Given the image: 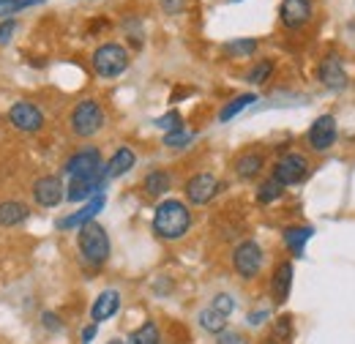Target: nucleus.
<instances>
[{
  "label": "nucleus",
  "mask_w": 355,
  "mask_h": 344,
  "mask_svg": "<svg viewBox=\"0 0 355 344\" xmlns=\"http://www.w3.org/2000/svg\"><path fill=\"white\" fill-rule=\"evenodd\" d=\"M98 170H104V164H101V150L96 145H85V148L74 150L63 164V172L69 178H83V175H93Z\"/></svg>",
  "instance_id": "nucleus-11"
},
{
  "label": "nucleus",
  "mask_w": 355,
  "mask_h": 344,
  "mask_svg": "<svg viewBox=\"0 0 355 344\" xmlns=\"http://www.w3.org/2000/svg\"><path fill=\"white\" fill-rule=\"evenodd\" d=\"M96 334H98V325L96 322H88L85 328H83V334H80V339H83V344H90L93 339H96Z\"/></svg>",
  "instance_id": "nucleus-39"
},
{
  "label": "nucleus",
  "mask_w": 355,
  "mask_h": 344,
  "mask_svg": "<svg viewBox=\"0 0 355 344\" xmlns=\"http://www.w3.org/2000/svg\"><path fill=\"white\" fill-rule=\"evenodd\" d=\"M257 46H260L257 39H232V42L224 44V52L230 58H249V55L257 52Z\"/></svg>",
  "instance_id": "nucleus-30"
},
{
  "label": "nucleus",
  "mask_w": 355,
  "mask_h": 344,
  "mask_svg": "<svg viewBox=\"0 0 355 344\" xmlns=\"http://www.w3.org/2000/svg\"><path fill=\"white\" fill-rule=\"evenodd\" d=\"M232 170L241 180H257L266 170V156L260 150H243L238 153V159L232 162Z\"/></svg>",
  "instance_id": "nucleus-18"
},
{
  "label": "nucleus",
  "mask_w": 355,
  "mask_h": 344,
  "mask_svg": "<svg viewBox=\"0 0 355 344\" xmlns=\"http://www.w3.org/2000/svg\"><path fill=\"white\" fill-rule=\"evenodd\" d=\"M31 218V205L19 200H0V230H14Z\"/></svg>",
  "instance_id": "nucleus-19"
},
{
  "label": "nucleus",
  "mask_w": 355,
  "mask_h": 344,
  "mask_svg": "<svg viewBox=\"0 0 355 344\" xmlns=\"http://www.w3.org/2000/svg\"><path fill=\"white\" fill-rule=\"evenodd\" d=\"M14 31H17V19H3L0 22V46H6V44L11 42Z\"/></svg>",
  "instance_id": "nucleus-37"
},
{
  "label": "nucleus",
  "mask_w": 355,
  "mask_h": 344,
  "mask_svg": "<svg viewBox=\"0 0 355 344\" xmlns=\"http://www.w3.org/2000/svg\"><path fill=\"white\" fill-rule=\"evenodd\" d=\"M311 235H314L311 227H287V230L282 232V243H284V249L290 252V257H304Z\"/></svg>",
  "instance_id": "nucleus-22"
},
{
  "label": "nucleus",
  "mask_w": 355,
  "mask_h": 344,
  "mask_svg": "<svg viewBox=\"0 0 355 344\" xmlns=\"http://www.w3.org/2000/svg\"><path fill=\"white\" fill-rule=\"evenodd\" d=\"M232 270L243 279V282H254L260 273H263V265H266V252L263 246L254 241V238H246L241 241L235 249H232Z\"/></svg>",
  "instance_id": "nucleus-5"
},
{
  "label": "nucleus",
  "mask_w": 355,
  "mask_h": 344,
  "mask_svg": "<svg viewBox=\"0 0 355 344\" xmlns=\"http://www.w3.org/2000/svg\"><path fill=\"white\" fill-rule=\"evenodd\" d=\"M31 194L39 208H58L66 200V186H63L60 175H42L33 180Z\"/></svg>",
  "instance_id": "nucleus-9"
},
{
  "label": "nucleus",
  "mask_w": 355,
  "mask_h": 344,
  "mask_svg": "<svg viewBox=\"0 0 355 344\" xmlns=\"http://www.w3.org/2000/svg\"><path fill=\"white\" fill-rule=\"evenodd\" d=\"M235 306H238V303H235V298H232L230 293H216L214 301H211V309L219 311V314H224L227 320H230V314L235 311Z\"/></svg>",
  "instance_id": "nucleus-32"
},
{
  "label": "nucleus",
  "mask_w": 355,
  "mask_h": 344,
  "mask_svg": "<svg viewBox=\"0 0 355 344\" xmlns=\"http://www.w3.org/2000/svg\"><path fill=\"white\" fill-rule=\"evenodd\" d=\"M314 17V6L311 0H282V8H279V19L287 31H301L306 28Z\"/></svg>",
  "instance_id": "nucleus-14"
},
{
  "label": "nucleus",
  "mask_w": 355,
  "mask_h": 344,
  "mask_svg": "<svg viewBox=\"0 0 355 344\" xmlns=\"http://www.w3.org/2000/svg\"><path fill=\"white\" fill-rule=\"evenodd\" d=\"M126 344H162V331L153 320H145L139 328H134L129 334Z\"/></svg>",
  "instance_id": "nucleus-25"
},
{
  "label": "nucleus",
  "mask_w": 355,
  "mask_h": 344,
  "mask_svg": "<svg viewBox=\"0 0 355 344\" xmlns=\"http://www.w3.org/2000/svg\"><path fill=\"white\" fill-rule=\"evenodd\" d=\"M282 194H284V186H282L279 180H273V178H266V180L257 186V203H260V205H270V203L282 200Z\"/></svg>",
  "instance_id": "nucleus-29"
},
{
  "label": "nucleus",
  "mask_w": 355,
  "mask_h": 344,
  "mask_svg": "<svg viewBox=\"0 0 355 344\" xmlns=\"http://www.w3.org/2000/svg\"><path fill=\"white\" fill-rule=\"evenodd\" d=\"M197 325H200L205 334H211V336H219V334H224V331L230 328L227 317L219 314V311H214L211 306H208V309H202V311L197 314Z\"/></svg>",
  "instance_id": "nucleus-23"
},
{
  "label": "nucleus",
  "mask_w": 355,
  "mask_h": 344,
  "mask_svg": "<svg viewBox=\"0 0 355 344\" xmlns=\"http://www.w3.org/2000/svg\"><path fill=\"white\" fill-rule=\"evenodd\" d=\"M222 183L214 172H197L186 180L183 194H186V205H208L216 194H219Z\"/></svg>",
  "instance_id": "nucleus-8"
},
{
  "label": "nucleus",
  "mask_w": 355,
  "mask_h": 344,
  "mask_svg": "<svg viewBox=\"0 0 355 344\" xmlns=\"http://www.w3.org/2000/svg\"><path fill=\"white\" fill-rule=\"evenodd\" d=\"M268 320H270V309H257V311H249V317H246L249 328H260V325H266Z\"/></svg>",
  "instance_id": "nucleus-36"
},
{
  "label": "nucleus",
  "mask_w": 355,
  "mask_h": 344,
  "mask_svg": "<svg viewBox=\"0 0 355 344\" xmlns=\"http://www.w3.org/2000/svg\"><path fill=\"white\" fill-rule=\"evenodd\" d=\"M257 101V93H241V96H235V98H230L227 104H224L222 110H219V123H227V121H232L235 115H241L249 104H254Z\"/></svg>",
  "instance_id": "nucleus-24"
},
{
  "label": "nucleus",
  "mask_w": 355,
  "mask_h": 344,
  "mask_svg": "<svg viewBox=\"0 0 355 344\" xmlns=\"http://www.w3.org/2000/svg\"><path fill=\"white\" fill-rule=\"evenodd\" d=\"M110 344H126V342H121V339H112Z\"/></svg>",
  "instance_id": "nucleus-41"
},
{
  "label": "nucleus",
  "mask_w": 355,
  "mask_h": 344,
  "mask_svg": "<svg viewBox=\"0 0 355 344\" xmlns=\"http://www.w3.org/2000/svg\"><path fill=\"white\" fill-rule=\"evenodd\" d=\"M180 126H183V121H180V112H178V110H170L167 115L156 118V129H162L164 134L173 129H180Z\"/></svg>",
  "instance_id": "nucleus-33"
},
{
  "label": "nucleus",
  "mask_w": 355,
  "mask_h": 344,
  "mask_svg": "<svg viewBox=\"0 0 355 344\" xmlns=\"http://www.w3.org/2000/svg\"><path fill=\"white\" fill-rule=\"evenodd\" d=\"M121 311V293L118 290H104L90 303V322H107Z\"/></svg>",
  "instance_id": "nucleus-16"
},
{
  "label": "nucleus",
  "mask_w": 355,
  "mask_h": 344,
  "mask_svg": "<svg viewBox=\"0 0 355 344\" xmlns=\"http://www.w3.org/2000/svg\"><path fill=\"white\" fill-rule=\"evenodd\" d=\"M42 328L49 331V334H60L66 325H63V317H60L58 311H44V314H42Z\"/></svg>",
  "instance_id": "nucleus-34"
},
{
  "label": "nucleus",
  "mask_w": 355,
  "mask_h": 344,
  "mask_svg": "<svg viewBox=\"0 0 355 344\" xmlns=\"http://www.w3.org/2000/svg\"><path fill=\"white\" fill-rule=\"evenodd\" d=\"M159 3H162L164 14H170V17H178L186 11V0H159Z\"/></svg>",
  "instance_id": "nucleus-38"
},
{
  "label": "nucleus",
  "mask_w": 355,
  "mask_h": 344,
  "mask_svg": "<svg viewBox=\"0 0 355 344\" xmlns=\"http://www.w3.org/2000/svg\"><path fill=\"white\" fill-rule=\"evenodd\" d=\"M142 189H145V194H148V197L162 200V197H164V194L173 189V175H170V170L153 167V170L142 178Z\"/></svg>",
  "instance_id": "nucleus-20"
},
{
  "label": "nucleus",
  "mask_w": 355,
  "mask_h": 344,
  "mask_svg": "<svg viewBox=\"0 0 355 344\" xmlns=\"http://www.w3.org/2000/svg\"><path fill=\"white\" fill-rule=\"evenodd\" d=\"M293 279H295L293 259H282V262H276V268H273V273H270V298H273L276 306L287 303L290 290H293Z\"/></svg>",
  "instance_id": "nucleus-15"
},
{
  "label": "nucleus",
  "mask_w": 355,
  "mask_h": 344,
  "mask_svg": "<svg viewBox=\"0 0 355 344\" xmlns=\"http://www.w3.org/2000/svg\"><path fill=\"white\" fill-rule=\"evenodd\" d=\"M107 123V112L98 98H80L69 112V131L77 139H90Z\"/></svg>",
  "instance_id": "nucleus-3"
},
{
  "label": "nucleus",
  "mask_w": 355,
  "mask_h": 344,
  "mask_svg": "<svg viewBox=\"0 0 355 344\" xmlns=\"http://www.w3.org/2000/svg\"><path fill=\"white\" fill-rule=\"evenodd\" d=\"M104 183H107V172L104 170L93 172V175H83V178H71L69 186H66V200L69 203H85V200L104 191Z\"/></svg>",
  "instance_id": "nucleus-12"
},
{
  "label": "nucleus",
  "mask_w": 355,
  "mask_h": 344,
  "mask_svg": "<svg viewBox=\"0 0 355 344\" xmlns=\"http://www.w3.org/2000/svg\"><path fill=\"white\" fill-rule=\"evenodd\" d=\"M8 123L19 134H42L46 126V118L39 104H33L28 98H19L8 107Z\"/></svg>",
  "instance_id": "nucleus-7"
},
{
  "label": "nucleus",
  "mask_w": 355,
  "mask_h": 344,
  "mask_svg": "<svg viewBox=\"0 0 355 344\" xmlns=\"http://www.w3.org/2000/svg\"><path fill=\"white\" fill-rule=\"evenodd\" d=\"M150 230L159 241H167V243H175L180 241L189 230H191V208L183 203V200H162L153 211V221H150Z\"/></svg>",
  "instance_id": "nucleus-1"
},
{
  "label": "nucleus",
  "mask_w": 355,
  "mask_h": 344,
  "mask_svg": "<svg viewBox=\"0 0 355 344\" xmlns=\"http://www.w3.org/2000/svg\"><path fill=\"white\" fill-rule=\"evenodd\" d=\"M273 69H276V63H273L270 58L257 60V63L246 71V83H249V85H266L268 80H270V74H273Z\"/></svg>",
  "instance_id": "nucleus-27"
},
{
  "label": "nucleus",
  "mask_w": 355,
  "mask_h": 344,
  "mask_svg": "<svg viewBox=\"0 0 355 344\" xmlns=\"http://www.w3.org/2000/svg\"><path fill=\"white\" fill-rule=\"evenodd\" d=\"M194 131L186 129V126H180V129H173L167 131L164 137H162V142H164V148H173V150H183V148H189L191 142H194Z\"/></svg>",
  "instance_id": "nucleus-28"
},
{
  "label": "nucleus",
  "mask_w": 355,
  "mask_h": 344,
  "mask_svg": "<svg viewBox=\"0 0 355 344\" xmlns=\"http://www.w3.org/2000/svg\"><path fill=\"white\" fill-rule=\"evenodd\" d=\"M77 249H80V259L93 270L104 268L110 255H112L110 235L98 221H88L85 227L77 230Z\"/></svg>",
  "instance_id": "nucleus-2"
},
{
  "label": "nucleus",
  "mask_w": 355,
  "mask_h": 344,
  "mask_svg": "<svg viewBox=\"0 0 355 344\" xmlns=\"http://www.w3.org/2000/svg\"><path fill=\"white\" fill-rule=\"evenodd\" d=\"M134 164H137V153H134L129 145H121L112 156H110V162L104 164V172H107V180H112V178H121V175H126L129 170H134Z\"/></svg>",
  "instance_id": "nucleus-21"
},
{
  "label": "nucleus",
  "mask_w": 355,
  "mask_h": 344,
  "mask_svg": "<svg viewBox=\"0 0 355 344\" xmlns=\"http://www.w3.org/2000/svg\"><path fill=\"white\" fill-rule=\"evenodd\" d=\"M317 80L322 83V87H328V90H334V93H339V90H345V87L350 85V77H347L345 63H342L339 55H325V58L320 60V66H317Z\"/></svg>",
  "instance_id": "nucleus-13"
},
{
  "label": "nucleus",
  "mask_w": 355,
  "mask_h": 344,
  "mask_svg": "<svg viewBox=\"0 0 355 344\" xmlns=\"http://www.w3.org/2000/svg\"><path fill=\"white\" fill-rule=\"evenodd\" d=\"M104 205H107V197H104V194H96V197H90L77 214L60 218L58 227H60V230H80V227H85L88 221H96V214H98Z\"/></svg>",
  "instance_id": "nucleus-17"
},
{
  "label": "nucleus",
  "mask_w": 355,
  "mask_h": 344,
  "mask_svg": "<svg viewBox=\"0 0 355 344\" xmlns=\"http://www.w3.org/2000/svg\"><path fill=\"white\" fill-rule=\"evenodd\" d=\"M132 63V55L123 44H115V42H107L101 46H96L93 58H90V66H93V74L101 77V80H115L121 74H126Z\"/></svg>",
  "instance_id": "nucleus-4"
},
{
  "label": "nucleus",
  "mask_w": 355,
  "mask_h": 344,
  "mask_svg": "<svg viewBox=\"0 0 355 344\" xmlns=\"http://www.w3.org/2000/svg\"><path fill=\"white\" fill-rule=\"evenodd\" d=\"M216 344H252V342H249V336H246L243 331H232V328H227L224 334L216 336Z\"/></svg>",
  "instance_id": "nucleus-35"
},
{
  "label": "nucleus",
  "mask_w": 355,
  "mask_h": 344,
  "mask_svg": "<svg viewBox=\"0 0 355 344\" xmlns=\"http://www.w3.org/2000/svg\"><path fill=\"white\" fill-rule=\"evenodd\" d=\"M336 137H339V126H336V118L334 115H320L306 131V142L314 153H325L336 145Z\"/></svg>",
  "instance_id": "nucleus-10"
},
{
  "label": "nucleus",
  "mask_w": 355,
  "mask_h": 344,
  "mask_svg": "<svg viewBox=\"0 0 355 344\" xmlns=\"http://www.w3.org/2000/svg\"><path fill=\"white\" fill-rule=\"evenodd\" d=\"M260 344H282V342H276L273 336H266V339H263V342H260Z\"/></svg>",
  "instance_id": "nucleus-40"
},
{
  "label": "nucleus",
  "mask_w": 355,
  "mask_h": 344,
  "mask_svg": "<svg viewBox=\"0 0 355 344\" xmlns=\"http://www.w3.org/2000/svg\"><path fill=\"white\" fill-rule=\"evenodd\" d=\"M309 172H311L309 159H306L304 153H298V150H290V153H282V156L276 159V164H273V170H270V178L279 180V183L287 189V186L304 183V180L309 178Z\"/></svg>",
  "instance_id": "nucleus-6"
},
{
  "label": "nucleus",
  "mask_w": 355,
  "mask_h": 344,
  "mask_svg": "<svg viewBox=\"0 0 355 344\" xmlns=\"http://www.w3.org/2000/svg\"><path fill=\"white\" fill-rule=\"evenodd\" d=\"M44 0H0V17L3 19H11L14 14L31 8V6H42Z\"/></svg>",
  "instance_id": "nucleus-31"
},
{
  "label": "nucleus",
  "mask_w": 355,
  "mask_h": 344,
  "mask_svg": "<svg viewBox=\"0 0 355 344\" xmlns=\"http://www.w3.org/2000/svg\"><path fill=\"white\" fill-rule=\"evenodd\" d=\"M270 336H273L276 342H282V344L293 342V339H295V325H293V317H290V314L276 317V320H273V325H270Z\"/></svg>",
  "instance_id": "nucleus-26"
}]
</instances>
